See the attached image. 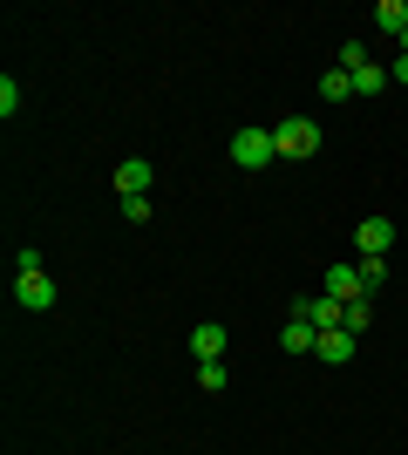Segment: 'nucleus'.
Masks as SVG:
<instances>
[{
    "label": "nucleus",
    "mask_w": 408,
    "mask_h": 455,
    "mask_svg": "<svg viewBox=\"0 0 408 455\" xmlns=\"http://www.w3.org/2000/svg\"><path fill=\"white\" fill-rule=\"evenodd\" d=\"M374 28H381V35H402V28H408V7H402V0H374Z\"/></svg>",
    "instance_id": "11"
},
{
    "label": "nucleus",
    "mask_w": 408,
    "mask_h": 455,
    "mask_svg": "<svg viewBox=\"0 0 408 455\" xmlns=\"http://www.w3.org/2000/svg\"><path fill=\"white\" fill-rule=\"evenodd\" d=\"M313 354H320L327 367H348V361H354V333H348V326H333V333H320V347H313Z\"/></svg>",
    "instance_id": "8"
},
{
    "label": "nucleus",
    "mask_w": 408,
    "mask_h": 455,
    "mask_svg": "<svg viewBox=\"0 0 408 455\" xmlns=\"http://www.w3.org/2000/svg\"><path fill=\"white\" fill-rule=\"evenodd\" d=\"M340 326H348L354 340H361V333L374 326V306H368V299H354V306H348V320H340Z\"/></svg>",
    "instance_id": "15"
},
{
    "label": "nucleus",
    "mask_w": 408,
    "mask_h": 455,
    "mask_svg": "<svg viewBox=\"0 0 408 455\" xmlns=\"http://www.w3.org/2000/svg\"><path fill=\"white\" fill-rule=\"evenodd\" d=\"M361 285L381 292V285H388V259H361Z\"/></svg>",
    "instance_id": "17"
},
{
    "label": "nucleus",
    "mask_w": 408,
    "mask_h": 455,
    "mask_svg": "<svg viewBox=\"0 0 408 455\" xmlns=\"http://www.w3.org/2000/svg\"><path fill=\"white\" fill-rule=\"evenodd\" d=\"M14 299L28 306V313H48V306H55V279H48V272H14Z\"/></svg>",
    "instance_id": "4"
},
{
    "label": "nucleus",
    "mask_w": 408,
    "mask_h": 455,
    "mask_svg": "<svg viewBox=\"0 0 408 455\" xmlns=\"http://www.w3.org/2000/svg\"><path fill=\"white\" fill-rule=\"evenodd\" d=\"M197 387H204V395H225V387H232L225 361H204V367H197Z\"/></svg>",
    "instance_id": "14"
},
{
    "label": "nucleus",
    "mask_w": 408,
    "mask_h": 455,
    "mask_svg": "<svg viewBox=\"0 0 408 455\" xmlns=\"http://www.w3.org/2000/svg\"><path fill=\"white\" fill-rule=\"evenodd\" d=\"M320 95H327V102H348V95H354V76H348V68H327V76H320Z\"/></svg>",
    "instance_id": "13"
},
{
    "label": "nucleus",
    "mask_w": 408,
    "mask_h": 455,
    "mask_svg": "<svg viewBox=\"0 0 408 455\" xmlns=\"http://www.w3.org/2000/svg\"><path fill=\"white\" fill-rule=\"evenodd\" d=\"M116 190L123 197H143V190H150V164H143V156H123L116 164Z\"/></svg>",
    "instance_id": "9"
},
{
    "label": "nucleus",
    "mask_w": 408,
    "mask_h": 455,
    "mask_svg": "<svg viewBox=\"0 0 408 455\" xmlns=\"http://www.w3.org/2000/svg\"><path fill=\"white\" fill-rule=\"evenodd\" d=\"M388 76H395V82L408 89V55H395V68H388Z\"/></svg>",
    "instance_id": "20"
},
{
    "label": "nucleus",
    "mask_w": 408,
    "mask_h": 455,
    "mask_svg": "<svg viewBox=\"0 0 408 455\" xmlns=\"http://www.w3.org/2000/svg\"><path fill=\"white\" fill-rule=\"evenodd\" d=\"M279 347H286V354H313V347H320V333H313L307 320H292V313H286V333H279Z\"/></svg>",
    "instance_id": "10"
},
{
    "label": "nucleus",
    "mask_w": 408,
    "mask_h": 455,
    "mask_svg": "<svg viewBox=\"0 0 408 455\" xmlns=\"http://www.w3.org/2000/svg\"><path fill=\"white\" fill-rule=\"evenodd\" d=\"M354 245H361V259H388V245H395V225H388V218H361Z\"/></svg>",
    "instance_id": "6"
},
{
    "label": "nucleus",
    "mask_w": 408,
    "mask_h": 455,
    "mask_svg": "<svg viewBox=\"0 0 408 455\" xmlns=\"http://www.w3.org/2000/svg\"><path fill=\"white\" fill-rule=\"evenodd\" d=\"M272 150L292 156V164H300V156H313V150H320V123H313V116H286V123L272 130Z\"/></svg>",
    "instance_id": "1"
},
{
    "label": "nucleus",
    "mask_w": 408,
    "mask_h": 455,
    "mask_svg": "<svg viewBox=\"0 0 408 455\" xmlns=\"http://www.w3.org/2000/svg\"><path fill=\"white\" fill-rule=\"evenodd\" d=\"M225 347H232V340H225V326H218V320H204V326L191 333V354H197V367H204V361H225Z\"/></svg>",
    "instance_id": "7"
},
{
    "label": "nucleus",
    "mask_w": 408,
    "mask_h": 455,
    "mask_svg": "<svg viewBox=\"0 0 408 455\" xmlns=\"http://www.w3.org/2000/svg\"><path fill=\"white\" fill-rule=\"evenodd\" d=\"M381 89H395V76L381 68V61H368V68L354 76V95H381Z\"/></svg>",
    "instance_id": "12"
},
{
    "label": "nucleus",
    "mask_w": 408,
    "mask_h": 455,
    "mask_svg": "<svg viewBox=\"0 0 408 455\" xmlns=\"http://www.w3.org/2000/svg\"><path fill=\"white\" fill-rule=\"evenodd\" d=\"M333 68H348V76H361V68H368V48H361V41H340V61H333Z\"/></svg>",
    "instance_id": "16"
},
{
    "label": "nucleus",
    "mask_w": 408,
    "mask_h": 455,
    "mask_svg": "<svg viewBox=\"0 0 408 455\" xmlns=\"http://www.w3.org/2000/svg\"><path fill=\"white\" fill-rule=\"evenodd\" d=\"M14 109H20V82L0 76V116H14Z\"/></svg>",
    "instance_id": "18"
},
{
    "label": "nucleus",
    "mask_w": 408,
    "mask_h": 455,
    "mask_svg": "<svg viewBox=\"0 0 408 455\" xmlns=\"http://www.w3.org/2000/svg\"><path fill=\"white\" fill-rule=\"evenodd\" d=\"M292 320H307L313 333H333V326L348 320V306H340V299H327V292H313V299H300V306H292Z\"/></svg>",
    "instance_id": "3"
},
{
    "label": "nucleus",
    "mask_w": 408,
    "mask_h": 455,
    "mask_svg": "<svg viewBox=\"0 0 408 455\" xmlns=\"http://www.w3.org/2000/svg\"><path fill=\"white\" fill-rule=\"evenodd\" d=\"M272 156H279V150H272V130H238L232 136V164H238V171H266Z\"/></svg>",
    "instance_id": "2"
},
{
    "label": "nucleus",
    "mask_w": 408,
    "mask_h": 455,
    "mask_svg": "<svg viewBox=\"0 0 408 455\" xmlns=\"http://www.w3.org/2000/svg\"><path fill=\"white\" fill-rule=\"evenodd\" d=\"M123 218H130V225H150V197H123Z\"/></svg>",
    "instance_id": "19"
},
{
    "label": "nucleus",
    "mask_w": 408,
    "mask_h": 455,
    "mask_svg": "<svg viewBox=\"0 0 408 455\" xmlns=\"http://www.w3.org/2000/svg\"><path fill=\"white\" fill-rule=\"evenodd\" d=\"M320 292H327V299H340V306L368 299V285H361V266H327V279H320Z\"/></svg>",
    "instance_id": "5"
}]
</instances>
